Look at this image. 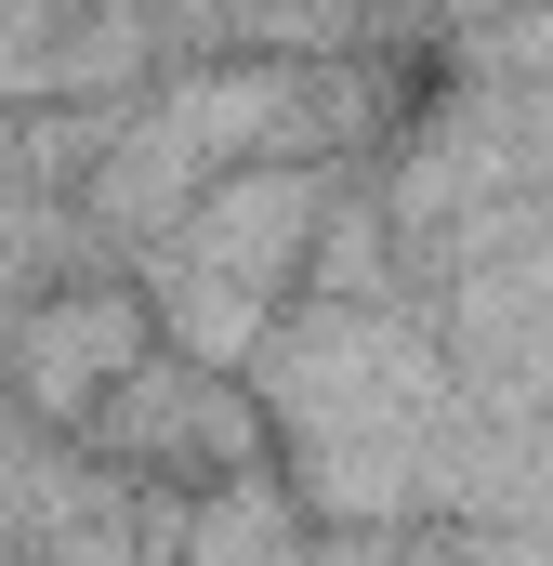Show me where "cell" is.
<instances>
[{"label": "cell", "instance_id": "1", "mask_svg": "<svg viewBox=\"0 0 553 566\" xmlns=\"http://www.w3.org/2000/svg\"><path fill=\"white\" fill-rule=\"evenodd\" d=\"M330 198H343V158H251V171H225L158 251H133L119 277L145 290V316H158V343H171L185 369L251 382V356L276 343V316L303 303V251H316Z\"/></svg>", "mask_w": 553, "mask_h": 566}, {"label": "cell", "instance_id": "2", "mask_svg": "<svg viewBox=\"0 0 553 566\" xmlns=\"http://www.w3.org/2000/svg\"><path fill=\"white\" fill-rule=\"evenodd\" d=\"M66 461H80V474H106V488L171 501V514H198V501H225V488L276 474V461H264V409H251V382L185 369L171 343H158L133 382L80 422V448H66Z\"/></svg>", "mask_w": 553, "mask_h": 566}, {"label": "cell", "instance_id": "3", "mask_svg": "<svg viewBox=\"0 0 553 566\" xmlns=\"http://www.w3.org/2000/svg\"><path fill=\"white\" fill-rule=\"evenodd\" d=\"M158 356V316L119 264H66L13 329H0V422L27 448H80V422Z\"/></svg>", "mask_w": 553, "mask_h": 566}]
</instances>
